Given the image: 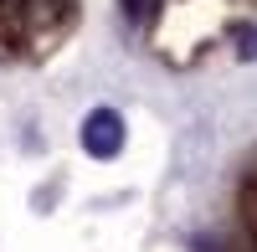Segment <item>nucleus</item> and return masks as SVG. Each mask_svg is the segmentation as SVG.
Instances as JSON below:
<instances>
[{
	"instance_id": "obj_1",
	"label": "nucleus",
	"mask_w": 257,
	"mask_h": 252,
	"mask_svg": "<svg viewBox=\"0 0 257 252\" xmlns=\"http://www.w3.org/2000/svg\"><path fill=\"white\" fill-rule=\"evenodd\" d=\"M82 150L98 155V160H113L123 150V118L113 108H93L88 118H82Z\"/></svg>"
},
{
	"instance_id": "obj_2",
	"label": "nucleus",
	"mask_w": 257,
	"mask_h": 252,
	"mask_svg": "<svg viewBox=\"0 0 257 252\" xmlns=\"http://www.w3.org/2000/svg\"><path fill=\"white\" fill-rule=\"evenodd\" d=\"M118 6H123L128 21H149V16H155V0H118Z\"/></svg>"
},
{
	"instance_id": "obj_3",
	"label": "nucleus",
	"mask_w": 257,
	"mask_h": 252,
	"mask_svg": "<svg viewBox=\"0 0 257 252\" xmlns=\"http://www.w3.org/2000/svg\"><path fill=\"white\" fill-rule=\"evenodd\" d=\"M237 52L242 57H257V26H237Z\"/></svg>"
}]
</instances>
